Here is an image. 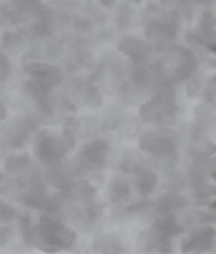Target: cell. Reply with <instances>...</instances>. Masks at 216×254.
<instances>
[{
  "label": "cell",
  "mask_w": 216,
  "mask_h": 254,
  "mask_svg": "<svg viewBox=\"0 0 216 254\" xmlns=\"http://www.w3.org/2000/svg\"><path fill=\"white\" fill-rule=\"evenodd\" d=\"M39 236L47 246L57 249H68L76 242V235L74 231L68 229L55 219L43 216L39 223Z\"/></svg>",
  "instance_id": "6da1fadb"
},
{
  "label": "cell",
  "mask_w": 216,
  "mask_h": 254,
  "mask_svg": "<svg viewBox=\"0 0 216 254\" xmlns=\"http://www.w3.org/2000/svg\"><path fill=\"white\" fill-rule=\"evenodd\" d=\"M74 146L72 137H57L53 135H41L36 142V154L40 162L48 165L61 158Z\"/></svg>",
  "instance_id": "7a4b0ae2"
},
{
  "label": "cell",
  "mask_w": 216,
  "mask_h": 254,
  "mask_svg": "<svg viewBox=\"0 0 216 254\" xmlns=\"http://www.w3.org/2000/svg\"><path fill=\"white\" fill-rule=\"evenodd\" d=\"M175 94L170 89L160 92L156 97L141 109V115L148 121H155L165 124V121L173 117L175 112Z\"/></svg>",
  "instance_id": "3957f363"
},
{
  "label": "cell",
  "mask_w": 216,
  "mask_h": 254,
  "mask_svg": "<svg viewBox=\"0 0 216 254\" xmlns=\"http://www.w3.org/2000/svg\"><path fill=\"white\" fill-rule=\"evenodd\" d=\"M140 146L143 150L150 152L155 156H170L176 151L175 141L168 135L146 134L140 139Z\"/></svg>",
  "instance_id": "277c9868"
},
{
  "label": "cell",
  "mask_w": 216,
  "mask_h": 254,
  "mask_svg": "<svg viewBox=\"0 0 216 254\" xmlns=\"http://www.w3.org/2000/svg\"><path fill=\"white\" fill-rule=\"evenodd\" d=\"M109 145L104 140L90 142L81 152L80 162L89 169H99L105 166Z\"/></svg>",
  "instance_id": "5b68a950"
},
{
  "label": "cell",
  "mask_w": 216,
  "mask_h": 254,
  "mask_svg": "<svg viewBox=\"0 0 216 254\" xmlns=\"http://www.w3.org/2000/svg\"><path fill=\"white\" fill-rule=\"evenodd\" d=\"M214 235L215 232L213 228L207 227L205 229L196 232L192 236H190V239L186 240L182 250L186 252L208 251L212 247V245L214 243Z\"/></svg>",
  "instance_id": "8992f818"
},
{
  "label": "cell",
  "mask_w": 216,
  "mask_h": 254,
  "mask_svg": "<svg viewBox=\"0 0 216 254\" xmlns=\"http://www.w3.org/2000/svg\"><path fill=\"white\" fill-rule=\"evenodd\" d=\"M120 49L122 50V52L127 53L135 61H144L149 51L148 47L143 41L135 38H127L122 40Z\"/></svg>",
  "instance_id": "52a82bcc"
},
{
  "label": "cell",
  "mask_w": 216,
  "mask_h": 254,
  "mask_svg": "<svg viewBox=\"0 0 216 254\" xmlns=\"http://www.w3.org/2000/svg\"><path fill=\"white\" fill-rule=\"evenodd\" d=\"M155 230L157 235H160L162 238H164L167 240L173 238V236H176L184 231L176 222V219L173 216H167L162 218V221L156 224Z\"/></svg>",
  "instance_id": "ba28073f"
},
{
  "label": "cell",
  "mask_w": 216,
  "mask_h": 254,
  "mask_svg": "<svg viewBox=\"0 0 216 254\" xmlns=\"http://www.w3.org/2000/svg\"><path fill=\"white\" fill-rule=\"evenodd\" d=\"M157 185V177L152 172H144L141 173L136 181V186L138 188V191L143 194V195H147L153 192Z\"/></svg>",
  "instance_id": "9c48e42d"
},
{
  "label": "cell",
  "mask_w": 216,
  "mask_h": 254,
  "mask_svg": "<svg viewBox=\"0 0 216 254\" xmlns=\"http://www.w3.org/2000/svg\"><path fill=\"white\" fill-rule=\"evenodd\" d=\"M186 202L182 197L177 195H164L159 202V208L162 212H171L173 210H177L185 207Z\"/></svg>",
  "instance_id": "30bf717a"
},
{
  "label": "cell",
  "mask_w": 216,
  "mask_h": 254,
  "mask_svg": "<svg viewBox=\"0 0 216 254\" xmlns=\"http://www.w3.org/2000/svg\"><path fill=\"white\" fill-rule=\"evenodd\" d=\"M129 194V185L121 180L115 181L111 188V196L114 200H120Z\"/></svg>",
  "instance_id": "8fae6325"
},
{
  "label": "cell",
  "mask_w": 216,
  "mask_h": 254,
  "mask_svg": "<svg viewBox=\"0 0 216 254\" xmlns=\"http://www.w3.org/2000/svg\"><path fill=\"white\" fill-rule=\"evenodd\" d=\"M28 163V158H24L22 156H18V157H14L12 159H9V164H7V168L9 170H19V169H22L24 166L27 165Z\"/></svg>",
  "instance_id": "7c38bea8"
},
{
  "label": "cell",
  "mask_w": 216,
  "mask_h": 254,
  "mask_svg": "<svg viewBox=\"0 0 216 254\" xmlns=\"http://www.w3.org/2000/svg\"><path fill=\"white\" fill-rule=\"evenodd\" d=\"M31 222H30V218L27 215L26 217H23L22 219V233L24 239H26L28 242H32L33 238H34V235H33V231L31 229Z\"/></svg>",
  "instance_id": "4fadbf2b"
},
{
  "label": "cell",
  "mask_w": 216,
  "mask_h": 254,
  "mask_svg": "<svg viewBox=\"0 0 216 254\" xmlns=\"http://www.w3.org/2000/svg\"><path fill=\"white\" fill-rule=\"evenodd\" d=\"M13 216L14 210L11 207L6 205L0 206V219H1V221H10Z\"/></svg>",
  "instance_id": "5bb4252c"
},
{
  "label": "cell",
  "mask_w": 216,
  "mask_h": 254,
  "mask_svg": "<svg viewBox=\"0 0 216 254\" xmlns=\"http://www.w3.org/2000/svg\"><path fill=\"white\" fill-rule=\"evenodd\" d=\"M101 2L104 6H111L114 4L115 0H101Z\"/></svg>",
  "instance_id": "9a60e30c"
},
{
  "label": "cell",
  "mask_w": 216,
  "mask_h": 254,
  "mask_svg": "<svg viewBox=\"0 0 216 254\" xmlns=\"http://www.w3.org/2000/svg\"><path fill=\"white\" fill-rule=\"evenodd\" d=\"M5 115V108L3 107V105L0 104V120H2Z\"/></svg>",
  "instance_id": "2e32d148"
}]
</instances>
